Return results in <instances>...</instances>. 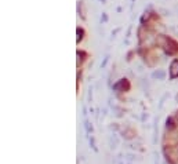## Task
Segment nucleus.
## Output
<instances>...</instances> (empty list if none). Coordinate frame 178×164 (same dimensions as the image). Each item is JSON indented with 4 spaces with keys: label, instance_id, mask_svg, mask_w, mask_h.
Returning a JSON list of instances; mask_svg holds the SVG:
<instances>
[{
    "label": "nucleus",
    "instance_id": "nucleus-3",
    "mask_svg": "<svg viewBox=\"0 0 178 164\" xmlns=\"http://www.w3.org/2000/svg\"><path fill=\"white\" fill-rule=\"evenodd\" d=\"M117 145H119L117 137L116 135H110V138H109V146H110V149H116Z\"/></svg>",
    "mask_w": 178,
    "mask_h": 164
},
{
    "label": "nucleus",
    "instance_id": "nucleus-1",
    "mask_svg": "<svg viewBox=\"0 0 178 164\" xmlns=\"http://www.w3.org/2000/svg\"><path fill=\"white\" fill-rule=\"evenodd\" d=\"M128 87H130L128 81L126 79H123V80H119L116 84L113 86V90L115 91H126V90H128Z\"/></svg>",
    "mask_w": 178,
    "mask_h": 164
},
{
    "label": "nucleus",
    "instance_id": "nucleus-7",
    "mask_svg": "<svg viewBox=\"0 0 178 164\" xmlns=\"http://www.w3.org/2000/svg\"><path fill=\"white\" fill-rule=\"evenodd\" d=\"M177 119H178V116H177Z\"/></svg>",
    "mask_w": 178,
    "mask_h": 164
},
{
    "label": "nucleus",
    "instance_id": "nucleus-5",
    "mask_svg": "<svg viewBox=\"0 0 178 164\" xmlns=\"http://www.w3.org/2000/svg\"><path fill=\"white\" fill-rule=\"evenodd\" d=\"M126 138H132L134 137V131H131V130H128L127 133H126V135H124Z\"/></svg>",
    "mask_w": 178,
    "mask_h": 164
},
{
    "label": "nucleus",
    "instance_id": "nucleus-6",
    "mask_svg": "<svg viewBox=\"0 0 178 164\" xmlns=\"http://www.w3.org/2000/svg\"><path fill=\"white\" fill-rule=\"evenodd\" d=\"M78 35H79L78 36V41H79V40L83 37V36H82V35H83V31H82V29H78Z\"/></svg>",
    "mask_w": 178,
    "mask_h": 164
},
{
    "label": "nucleus",
    "instance_id": "nucleus-4",
    "mask_svg": "<svg viewBox=\"0 0 178 164\" xmlns=\"http://www.w3.org/2000/svg\"><path fill=\"white\" fill-rule=\"evenodd\" d=\"M152 77L153 79H157V80H163V79L166 77V73L163 72V70H156L152 73Z\"/></svg>",
    "mask_w": 178,
    "mask_h": 164
},
{
    "label": "nucleus",
    "instance_id": "nucleus-2",
    "mask_svg": "<svg viewBox=\"0 0 178 164\" xmlns=\"http://www.w3.org/2000/svg\"><path fill=\"white\" fill-rule=\"evenodd\" d=\"M170 75H171V77H177L178 76V61H173V62H171Z\"/></svg>",
    "mask_w": 178,
    "mask_h": 164
}]
</instances>
